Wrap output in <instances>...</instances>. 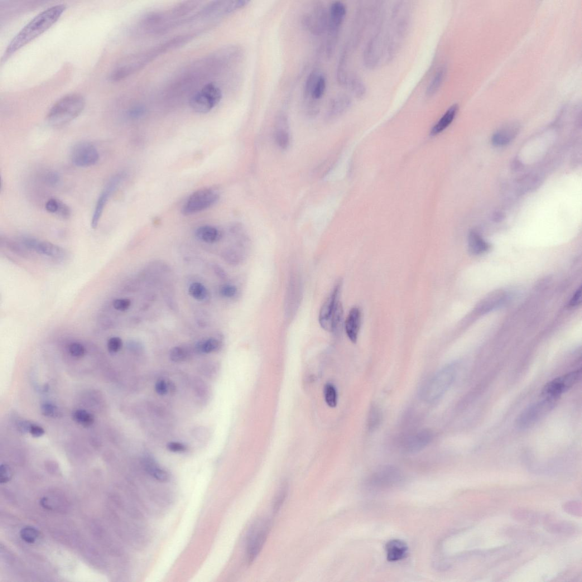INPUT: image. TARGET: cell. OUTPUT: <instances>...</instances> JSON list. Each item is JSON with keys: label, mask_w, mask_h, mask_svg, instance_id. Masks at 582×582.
<instances>
[{"label": "cell", "mask_w": 582, "mask_h": 582, "mask_svg": "<svg viewBox=\"0 0 582 582\" xmlns=\"http://www.w3.org/2000/svg\"><path fill=\"white\" fill-rule=\"evenodd\" d=\"M66 9L58 4L45 9L28 22L14 37L5 51L3 60H6L36 38L43 35L59 20Z\"/></svg>", "instance_id": "obj_1"}, {"label": "cell", "mask_w": 582, "mask_h": 582, "mask_svg": "<svg viewBox=\"0 0 582 582\" xmlns=\"http://www.w3.org/2000/svg\"><path fill=\"white\" fill-rule=\"evenodd\" d=\"M85 100L79 94H69L56 102L48 112L46 119L53 127H62L73 121L83 112Z\"/></svg>", "instance_id": "obj_2"}, {"label": "cell", "mask_w": 582, "mask_h": 582, "mask_svg": "<svg viewBox=\"0 0 582 582\" xmlns=\"http://www.w3.org/2000/svg\"><path fill=\"white\" fill-rule=\"evenodd\" d=\"M408 8L403 3H399L393 9L392 32L387 36L386 53L388 59H392L396 54L402 41L407 35L411 21Z\"/></svg>", "instance_id": "obj_3"}, {"label": "cell", "mask_w": 582, "mask_h": 582, "mask_svg": "<svg viewBox=\"0 0 582 582\" xmlns=\"http://www.w3.org/2000/svg\"><path fill=\"white\" fill-rule=\"evenodd\" d=\"M457 374V365L452 363L440 370L426 385L423 397L428 402H434L441 397L449 389Z\"/></svg>", "instance_id": "obj_4"}, {"label": "cell", "mask_w": 582, "mask_h": 582, "mask_svg": "<svg viewBox=\"0 0 582 582\" xmlns=\"http://www.w3.org/2000/svg\"><path fill=\"white\" fill-rule=\"evenodd\" d=\"M541 400L534 403L524 410L516 420V425L526 430L535 425L554 408L559 399L542 397Z\"/></svg>", "instance_id": "obj_5"}, {"label": "cell", "mask_w": 582, "mask_h": 582, "mask_svg": "<svg viewBox=\"0 0 582 582\" xmlns=\"http://www.w3.org/2000/svg\"><path fill=\"white\" fill-rule=\"evenodd\" d=\"M222 91L213 83L205 84L191 96L190 107L196 113H207L217 106L222 99Z\"/></svg>", "instance_id": "obj_6"}, {"label": "cell", "mask_w": 582, "mask_h": 582, "mask_svg": "<svg viewBox=\"0 0 582 582\" xmlns=\"http://www.w3.org/2000/svg\"><path fill=\"white\" fill-rule=\"evenodd\" d=\"M271 528L268 519L261 518L253 524L249 532L247 540V557L251 564L263 549Z\"/></svg>", "instance_id": "obj_7"}, {"label": "cell", "mask_w": 582, "mask_h": 582, "mask_svg": "<svg viewBox=\"0 0 582 582\" xmlns=\"http://www.w3.org/2000/svg\"><path fill=\"white\" fill-rule=\"evenodd\" d=\"M218 192L213 189H205L192 194L182 206L181 213L191 216L207 209L219 200Z\"/></svg>", "instance_id": "obj_8"}, {"label": "cell", "mask_w": 582, "mask_h": 582, "mask_svg": "<svg viewBox=\"0 0 582 582\" xmlns=\"http://www.w3.org/2000/svg\"><path fill=\"white\" fill-rule=\"evenodd\" d=\"M303 26L316 36L321 35L328 28V11L324 5L320 2L314 3L302 17Z\"/></svg>", "instance_id": "obj_9"}, {"label": "cell", "mask_w": 582, "mask_h": 582, "mask_svg": "<svg viewBox=\"0 0 582 582\" xmlns=\"http://www.w3.org/2000/svg\"><path fill=\"white\" fill-rule=\"evenodd\" d=\"M581 377V370H578L553 379L543 388L542 397L559 399L562 394L578 383Z\"/></svg>", "instance_id": "obj_10"}, {"label": "cell", "mask_w": 582, "mask_h": 582, "mask_svg": "<svg viewBox=\"0 0 582 582\" xmlns=\"http://www.w3.org/2000/svg\"><path fill=\"white\" fill-rule=\"evenodd\" d=\"M387 48V40L382 35V25L378 28L376 34L370 38L365 46L363 54L364 65L369 69H374L379 64Z\"/></svg>", "instance_id": "obj_11"}, {"label": "cell", "mask_w": 582, "mask_h": 582, "mask_svg": "<svg viewBox=\"0 0 582 582\" xmlns=\"http://www.w3.org/2000/svg\"><path fill=\"white\" fill-rule=\"evenodd\" d=\"M71 161L79 167L94 166L99 160L98 149L93 143L81 141L75 144L71 151Z\"/></svg>", "instance_id": "obj_12"}, {"label": "cell", "mask_w": 582, "mask_h": 582, "mask_svg": "<svg viewBox=\"0 0 582 582\" xmlns=\"http://www.w3.org/2000/svg\"><path fill=\"white\" fill-rule=\"evenodd\" d=\"M342 285L340 282L334 286L333 290L322 305L319 317V323L322 329L328 332L331 331V320L339 298Z\"/></svg>", "instance_id": "obj_13"}, {"label": "cell", "mask_w": 582, "mask_h": 582, "mask_svg": "<svg viewBox=\"0 0 582 582\" xmlns=\"http://www.w3.org/2000/svg\"><path fill=\"white\" fill-rule=\"evenodd\" d=\"M326 88V80L325 77L319 73L318 71H314L309 75L305 81L304 95L307 100L319 101L323 97Z\"/></svg>", "instance_id": "obj_14"}, {"label": "cell", "mask_w": 582, "mask_h": 582, "mask_svg": "<svg viewBox=\"0 0 582 582\" xmlns=\"http://www.w3.org/2000/svg\"><path fill=\"white\" fill-rule=\"evenodd\" d=\"M401 478V473L396 468L384 466L375 471L370 482L374 487H388L400 482Z\"/></svg>", "instance_id": "obj_15"}, {"label": "cell", "mask_w": 582, "mask_h": 582, "mask_svg": "<svg viewBox=\"0 0 582 582\" xmlns=\"http://www.w3.org/2000/svg\"><path fill=\"white\" fill-rule=\"evenodd\" d=\"M274 140L282 150H287L291 143L290 124L286 113H279L275 119Z\"/></svg>", "instance_id": "obj_16"}, {"label": "cell", "mask_w": 582, "mask_h": 582, "mask_svg": "<svg viewBox=\"0 0 582 582\" xmlns=\"http://www.w3.org/2000/svg\"><path fill=\"white\" fill-rule=\"evenodd\" d=\"M347 13L345 5L341 2L331 4L328 11V28L329 36L338 37Z\"/></svg>", "instance_id": "obj_17"}, {"label": "cell", "mask_w": 582, "mask_h": 582, "mask_svg": "<svg viewBox=\"0 0 582 582\" xmlns=\"http://www.w3.org/2000/svg\"><path fill=\"white\" fill-rule=\"evenodd\" d=\"M433 440V434L428 430L417 433L408 438L405 442V449L410 453H415L424 449Z\"/></svg>", "instance_id": "obj_18"}, {"label": "cell", "mask_w": 582, "mask_h": 582, "mask_svg": "<svg viewBox=\"0 0 582 582\" xmlns=\"http://www.w3.org/2000/svg\"><path fill=\"white\" fill-rule=\"evenodd\" d=\"M361 321V311L357 307L353 308L350 311L345 323L346 334L353 343H357Z\"/></svg>", "instance_id": "obj_19"}, {"label": "cell", "mask_w": 582, "mask_h": 582, "mask_svg": "<svg viewBox=\"0 0 582 582\" xmlns=\"http://www.w3.org/2000/svg\"><path fill=\"white\" fill-rule=\"evenodd\" d=\"M352 99L346 95L336 96L330 101L328 110L326 113V118L333 120L341 116L350 108Z\"/></svg>", "instance_id": "obj_20"}, {"label": "cell", "mask_w": 582, "mask_h": 582, "mask_svg": "<svg viewBox=\"0 0 582 582\" xmlns=\"http://www.w3.org/2000/svg\"><path fill=\"white\" fill-rule=\"evenodd\" d=\"M116 190L111 185L107 183L105 189L99 197L94 211L91 227L96 229L98 228L100 220L103 213L106 205L107 204L109 198Z\"/></svg>", "instance_id": "obj_21"}, {"label": "cell", "mask_w": 582, "mask_h": 582, "mask_svg": "<svg viewBox=\"0 0 582 582\" xmlns=\"http://www.w3.org/2000/svg\"><path fill=\"white\" fill-rule=\"evenodd\" d=\"M387 559L389 562H396L405 559L408 552L407 543L402 540L394 539L389 541L386 545Z\"/></svg>", "instance_id": "obj_22"}, {"label": "cell", "mask_w": 582, "mask_h": 582, "mask_svg": "<svg viewBox=\"0 0 582 582\" xmlns=\"http://www.w3.org/2000/svg\"><path fill=\"white\" fill-rule=\"evenodd\" d=\"M518 131V125L516 124H508L494 134L492 138V142L494 145L497 146L506 145L516 137Z\"/></svg>", "instance_id": "obj_23"}, {"label": "cell", "mask_w": 582, "mask_h": 582, "mask_svg": "<svg viewBox=\"0 0 582 582\" xmlns=\"http://www.w3.org/2000/svg\"><path fill=\"white\" fill-rule=\"evenodd\" d=\"M459 110L458 104H453L446 110L441 118L431 129V136H435L444 131L453 122Z\"/></svg>", "instance_id": "obj_24"}, {"label": "cell", "mask_w": 582, "mask_h": 582, "mask_svg": "<svg viewBox=\"0 0 582 582\" xmlns=\"http://www.w3.org/2000/svg\"><path fill=\"white\" fill-rule=\"evenodd\" d=\"M197 238L206 243L218 242L222 237V234L217 228L211 226H202L197 229L195 232Z\"/></svg>", "instance_id": "obj_25"}, {"label": "cell", "mask_w": 582, "mask_h": 582, "mask_svg": "<svg viewBox=\"0 0 582 582\" xmlns=\"http://www.w3.org/2000/svg\"><path fill=\"white\" fill-rule=\"evenodd\" d=\"M468 246L471 253L475 255L484 254L489 249V244L474 231L470 232L469 235Z\"/></svg>", "instance_id": "obj_26"}, {"label": "cell", "mask_w": 582, "mask_h": 582, "mask_svg": "<svg viewBox=\"0 0 582 582\" xmlns=\"http://www.w3.org/2000/svg\"><path fill=\"white\" fill-rule=\"evenodd\" d=\"M446 75V68L445 66L440 67L427 86L426 95L428 97H432L440 90L443 84Z\"/></svg>", "instance_id": "obj_27"}, {"label": "cell", "mask_w": 582, "mask_h": 582, "mask_svg": "<svg viewBox=\"0 0 582 582\" xmlns=\"http://www.w3.org/2000/svg\"><path fill=\"white\" fill-rule=\"evenodd\" d=\"M34 250L38 253L52 257H60L65 255V250L62 248L49 242L38 240Z\"/></svg>", "instance_id": "obj_28"}, {"label": "cell", "mask_w": 582, "mask_h": 582, "mask_svg": "<svg viewBox=\"0 0 582 582\" xmlns=\"http://www.w3.org/2000/svg\"><path fill=\"white\" fill-rule=\"evenodd\" d=\"M145 469L153 478L161 482H166L169 479V475L167 471L158 465L156 461L151 458H146L144 461Z\"/></svg>", "instance_id": "obj_29"}, {"label": "cell", "mask_w": 582, "mask_h": 582, "mask_svg": "<svg viewBox=\"0 0 582 582\" xmlns=\"http://www.w3.org/2000/svg\"><path fill=\"white\" fill-rule=\"evenodd\" d=\"M346 86H348L352 91L356 98L359 99L363 98L366 93V88H365L364 83L359 77L356 75L351 76Z\"/></svg>", "instance_id": "obj_30"}, {"label": "cell", "mask_w": 582, "mask_h": 582, "mask_svg": "<svg viewBox=\"0 0 582 582\" xmlns=\"http://www.w3.org/2000/svg\"><path fill=\"white\" fill-rule=\"evenodd\" d=\"M344 309L342 303L340 301L336 305L331 320V331L335 334L340 333L343 325Z\"/></svg>", "instance_id": "obj_31"}, {"label": "cell", "mask_w": 582, "mask_h": 582, "mask_svg": "<svg viewBox=\"0 0 582 582\" xmlns=\"http://www.w3.org/2000/svg\"><path fill=\"white\" fill-rule=\"evenodd\" d=\"M219 341L215 339H209L200 341L196 346V349L198 352L204 354H208L215 352L220 348Z\"/></svg>", "instance_id": "obj_32"}, {"label": "cell", "mask_w": 582, "mask_h": 582, "mask_svg": "<svg viewBox=\"0 0 582 582\" xmlns=\"http://www.w3.org/2000/svg\"><path fill=\"white\" fill-rule=\"evenodd\" d=\"M73 419L81 426L89 427L95 421L94 416L87 411L83 410H76L73 413Z\"/></svg>", "instance_id": "obj_33"}, {"label": "cell", "mask_w": 582, "mask_h": 582, "mask_svg": "<svg viewBox=\"0 0 582 582\" xmlns=\"http://www.w3.org/2000/svg\"><path fill=\"white\" fill-rule=\"evenodd\" d=\"M325 400L330 408H335L338 405V392L332 384H326L324 387Z\"/></svg>", "instance_id": "obj_34"}, {"label": "cell", "mask_w": 582, "mask_h": 582, "mask_svg": "<svg viewBox=\"0 0 582 582\" xmlns=\"http://www.w3.org/2000/svg\"><path fill=\"white\" fill-rule=\"evenodd\" d=\"M189 291L192 297L199 301L204 300L207 296V290L205 286L200 283L191 284Z\"/></svg>", "instance_id": "obj_35"}, {"label": "cell", "mask_w": 582, "mask_h": 582, "mask_svg": "<svg viewBox=\"0 0 582 582\" xmlns=\"http://www.w3.org/2000/svg\"><path fill=\"white\" fill-rule=\"evenodd\" d=\"M574 528L569 523H558L549 524L547 527V531L551 533L569 534L573 532Z\"/></svg>", "instance_id": "obj_36"}, {"label": "cell", "mask_w": 582, "mask_h": 582, "mask_svg": "<svg viewBox=\"0 0 582 582\" xmlns=\"http://www.w3.org/2000/svg\"><path fill=\"white\" fill-rule=\"evenodd\" d=\"M382 418V412L377 407H372L369 412L368 425L370 430L377 429L381 424Z\"/></svg>", "instance_id": "obj_37"}, {"label": "cell", "mask_w": 582, "mask_h": 582, "mask_svg": "<svg viewBox=\"0 0 582 582\" xmlns=\"http://www.w3.org/2000/svg\"><path fill=\"white\" fill-rule=\"evenodd\" d=\"M20 536L24 541L28 543H34L39 537L40 533L35 528L26 527L22 529Z\"/></svg>", "instance_id": "obj_38"}, {"label": "cell", "mask_w": 582, "mask_h": 582, "mask_svg": "<svg viewBox=\"0 0 582 582\" xmlns=\"http://www.w3.org/2000/svg\"><path fill=\"white\" fill-rule=\"evenodd\" d=\"M513 517L517 519L518 521L527 522L528 523H535L538 520V517L536 513L525 511V510H517L513 513Z\"/></svg>", "instance_id": "obj_39"}, {"label": "cell", "mask_w": 582, "mask_h": 582, "mask_svg": "<svg viewBox=\"0 0 582 582\" xmlns=\"http://www.w3.org/2000/svg\"><path fill=\"white\" fill-rule=\"evenodd\" d=\"M287 496V485H282V487L279 491L273 503V511L274 513H277L280 511L281 508L283 506L284 502H285L286 497Z\"/></svg>", "instance_id": "obj_40"}, {"label": "cell", "mask_w": 582, "mask_h": 582, "mask_svg": "<svg viewBox=\"0 0 582 582\" xmlns=\"http://www.w3.org/2000/svg\"><path fill=\"white\" fill-rule=\"evenodd\" d=\"M170 357L173 362H179L183 361L187 357V350L183 348L177 346L172 348L170 351Z\"/></svg>", "instance_id": "obj_41"}, {"label": "cell", "mask_w": 582, "mask_h": 582, "mask_svg": "<svg viewBox=\"0 0 582 582\" xmlns=\"http://www.w3.org/2000/svg\"><path fill=\"white\" fill-rule=\"evenodd\" d=\"M122 341L118 336L110 338L108 342V349L111 353H117L122 348Z\"/></svg>", "instance_id": "obj_42"}, {"label": "cell", "mask_w": 582, "mask_h": 582, "mask_svg": "<svg viewBox=\"0 0 582 582\" xmlns=\"http://www.w3.org/2000/svg\"><path fill=\"white\" fill-rule=\"evenodd\" d=\"M237 288L233 285H225L220 287V293L223 297L232 298L237 295Z\"/></svg>", "instance_id": "obj_43"}, {"label": "cell", "mask_w": 582, "mask_h": 582, "mask_svg": "<svg viewBox=\"0 0 582 582\" xmlns=\"http://www.w3.org/2000/svg\"><path fill=\"white\" fill-rule=\"evenodd\" d=\"M12 471L7 465L3 464L0 467V482L6 483L12 478Z\"/></svg>", "instance_id": "obj_44"}, {"label": "cell", "mask_w": 582, "mask_h": 582, "mask_svg": "<svg viewBox=\"0 0 582 582\" xmlns=\"http://www.w3.org/2000/svg\"><path fill=\"white\" fill-rule=\"evenodd\" d=\"M69 352L74 357L81 358L84 355L85 350L83 345L79 343H73L70 346Z\"/></svg>", "instance_id": "obj_45"}, {"label": "cell", "mask_w": 582, "mask_h": 582, "mask_svg": "<svg viewBox=\"0 0 582 582\" xmlns=\"http://www.w3.org/2000/svg\"><path fill=\"white\" fill-rule=\"evenodd\" d=\"M114 309L119 311H127L131 305V301L128 299H118L113 302Z\"/></svg>", "instance_id": "obj_46"}, {"label": "cell", "mask_w": 582, "mask_h": 582, "mask_svg": "<svg viewBox=\"0 0 582 582\" xmlns=\"http://www.w3.org/2000/svg\"><path fill=\"white\" fill-rule=\"evenodd\" d=\"M41 411L42 414L47 417H54L56 416L57 412V408L52 405V404L45 403L41 407Z\"/></svg>", "instance_id": "obj_47"}, {"label": "cell", "mask_w": 582, "mask_h": 582, "mask_svg": "<svg viewBox=\"0 0 582 582\" xmlns=\"http://www.w3.org/2000/svg\"><path fill=\"white\" fill-rule=\"evenodd\" d=\"M145 113L146 109L145 108L141 107V106H137V107L130 109L128 115L129 118L132 119H137L143 116Z\"/></svg>", "instance_id": "obj_48"}, {"label": "cell", "mask_w": 582, "mask_h": 582, "mask_svg": "<svg viewBox=\"0 0 582 582\" xmlns=\"http://www.w3.org/2000/svg\"><path fill=\"white\" fill-rule=\"evenodd\" d=\"M60 180V175L57 172L51 171L48 172L45 176V180L47 184L51 186H55L59 183Z\"/></svg>", "instance_id": "obj_49"}, {"label": "cell", "mask_w": 582, "mask_h": 582, "mask_svg": "<svg viewBox=\"0 0 582 582\" xmlns=\"http://www.w3.org/2000/svg\"><path fill=\"white\" fill-rule=\"evenodd\" d=\"M56 215L64 219H68L71 215V210L68 205L62 201H59V206Z\"/></svg>", "instance_id": "obj_50"}, {"label": "cell", "mask_w": 582, "mask_h": 582, "mask_svg": "<svg viewBox=\"0 0 582 582\" xmlns=\"http://www.w3.org/2000/svg\"><path fill=\"white\" fill-rule=\"evenodd\" d=\"M59 200L51 198L47 201L46 210L50 213L56 214L59 206Z\"/></svg>", "instance_id": "obj_51"}, {"label": "cell", "mask_w": 582, "mask_h": 582, "mask_svg": "<svg viewBox=\"0 0 582 582\" xmlns=\"http://www.w3.org/2000/svg\"><path fill=\"white\" fill-rule=\"evenodd\" d=\"M167 449L174 453H181L187 449L186 445L178 442H171L167 445Z\"/></svg>", "instance_id": "obj_52"}, {"label": "cell", "mask_w": 582, "mask_h": 582, "mask_svg": "<svg viewBox=\"0 0 582 582\" xmlns=\"http://www.w3.org/2000/svg\"><path fill=\"white\" fill-rule=\"evenodd\" d=\"M169 386L167 382L163 380H160L156 384V391L159 395H164L168 392Z\"/></svg>", "instance_id": "obj_53"}, {"label": "cell", "mask_w": 582, "mask_h": 582, "mask_svg": "<svg viewBox=\"0 0 582 582\" xmlns=\"http://www.w3.org/2000/svg\"><path fill=\"white\" fill-rule=\"evenodd\" d=\"M566 509L568 510V513L576 514V515H578L579 514H581V505L579 504L578 503L575 502L568 503V504L566 505Z\"/></svg>", "instance_id": "obj_54"}, {"label": "cell", "mask_w": 582, "mask_h": 582, "mask_svg": "<svg viewBox=\"0 0 582 582\" xmlns=\"http://www.w3.org/2000/svg\"><path fill=\"white\" fill-rule=\"evenodd\" d=\"M29 433L34 437L36 438L41 437L45 434V430L43 427L35 424L31 425Z\"/></svg>", "instance_id": "obj_55"}, {"label": "cell", "mask_w": 582, "mask_h": 582, "mask_svg": "<svg viewBox=\"0 0 582 582\" xmlns=\"http://www.w3.org/2000/svg\"><path fill=\"white\" fill-rule=\"evenodd\" d=\"M581 300V288L580 287L578 290L576 291L575 294L572 296V299L570 302V305L571 307H575L580 304Z\"/></svg>", "instance_id": "obj_56"}, {"label": "cell", "mask_w": 582, "mask_h": 582, "mask_svg": "<svg viewBox=\"0 0 582 582\" xmlns=\"http://www.w3.org/2000/svg\"><path fill=\"white\" fill-rule=\"evenodd\" d=\"M31 425L28 422H21L18 425V429L22 433L29 432Z\"/></svg>", "instance_id": "obj_57"}, {"label": "cell", "mask_w": 582, "mask_h": 582, "mask_svg": "<svg viewBox=\"0 0 582 582\" xmlns=\"http://www.w3.org/2000/svg\"><path fill=\"white\" fill-rule=\"evenodd\" d=\"M215 270H216V273H217L218 274L219 273V276L220 277L223 278H225L226 277L225 276V272H224V271L223 270L222 268H221L220 267H219V268L216 267V268H215Z\"/></svg>", "instance_id": "obj_58"}]
</instances>
